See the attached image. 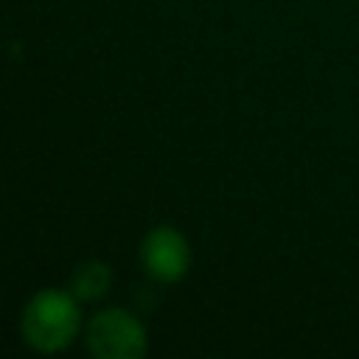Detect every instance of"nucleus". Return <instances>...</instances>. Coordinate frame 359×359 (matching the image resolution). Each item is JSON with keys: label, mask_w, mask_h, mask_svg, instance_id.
I'll list each match as a JSON object with an SVG mask.
<instances>
[{"label": "nucleus", "mask_w": 359, "mask_h": 359, "mask_svg": "<svg viewBox=\"0 0 359 359\" xmlns=\"http://www.w3.org/2000/svg\"><path fill=\"white\" fill-rule=\"evenodd\" d=\"M81 328L79 297L65 289H39L22 309L20 334L39 353L67 348Z\"/></svg>", "instance_id": "nucleus-1"}, {"label": "nucleus", "mask_w": 359, "mask_h": 359, "mask_svg": "<svg viewBox=\"0 0 359 359\" xmlns=\"http://www.w3.org/2000/svg\"><path fill=\"white\" fill-rule=\"evenodd\" d=\"M84 342L95 359H140L149 345L143 323L126 309H104L93 314Z\"/></svg>", "instance_id": "nucleus-2"}, {"label": "nucleus", "mask_w": 359, "mask_h": 359, "mask_svg": "<svg viewBox=\"0 0 359 359\" xmlns=\"http://www.w3.org/2000/svg\"><path fill=\"white\" fill-rule=\"evenodd\" d=\"M140 264L149 278L160 283H177L191 266V247L185 236L171 224H157L140 244Z\"/></svg>", "instance_id": "nucleus-3"}, {"label": "nucleus", "mask_w": 359, "mask_h": 359, "mask_svg": "<svg viewBox=\"0 0 359 359\" xmlns=\"http://www.w3.org/2000/svg\"><path fill=\"white\" fill-rule=\"evenodd\" d=\"M112 283V272L104 261H84L76 272H73V280H70V292L79 297V300H98L107 294Z\"/></svg>", "instance_id": "nucleus-4"}]
</instances>
